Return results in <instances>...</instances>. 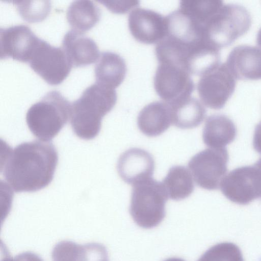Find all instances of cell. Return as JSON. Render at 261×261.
<instances>
[{
    "label": "cell",
    "mask_w": 261,
    "mask_h": 261,
    "mask_svg": "<svg viewBox=\"0 0 261 261\" xmlns=\"http://www.w3.org/2000/svg\"><path fill=\"white\" fill-rule=\"evenodd\" d=\"M1 173L15 192H33L52 181L58 154L50 142L35 140L22 143L5 153Z\"/></svg>",
    "instance_id": "obj_1"
},
{
    "label": "cell",
    "mask_w": 261,
    "mask_h": 261,
    "mask_svg": "<svg viewBox=\"0 0 261 261\" xmlns=\"http://www.w3.org/2000/svg\"><path fill=\"white\" fill-rule=\"evenodd\" d=\"M117 99L115 89L97 83L92 84L71 104L70 123L75 135L91 140L99 133L102 118L115 106Z\"/></svg>",
    "instance_id": "obj_2"
},
{
    "label": "cell",
    "mask_w": 261,
    "mask_h": 261,
    "mask_svg": "<svg viewBox=\"0 0 261 261\" xmlns=\"http://www.w3.org/2000/svg\"><path fill=\"white\" fill-rule=\"evenodd\" d=\"M71 104L58 91L46 93L26 114V122L32 134L40 141L53 139L70 117Z\"/></svg>",
    "instance_id": "obj_3"
},
{
    "label": "cell",
    "mask_w": 261,
    "mask_h": 261,
    "mask_svg": "<svg viewBox=\"0 0 261 261\" xmlns=\"http://www.w3.org/2000/svg\"><path fill=\"white\" fill-rule=\"evenodd\" d=\"M168 198L162 183L152 178L134 185L129 206L134 222L146 229L159 225L165 217Z\"/></svg>",
    "instance_id": "obj_4"
},
{
    "label": "cell",
    "mask_w": 261,
    "mask_h": 261,
    "mask_svg": "<svg viewBox=\"0 0 261 261\" xmlns=\"http://www.w3.org/2000/svg\"><path fill=\"white\" fill-rule=\"evenodd\" d=\"M251 25V15L244 7L224 4L205 26L204 37L220 49L230 45L246 33Z\"/></svg>",
    "instance_id": "obj_5"
},
{
    "label": "cell",
    "mask_w": 261,
    "mask_h": 261,
    "mask_svg": "<svg viewBox=\"0 0 261 261\" xmlns=\"http://www.w3.org/2000/svg\"><path fill=\"white\" fill-rule=\"evenodd\" d=\"M220 187L228 199L237 204H247L261 198V158L253 165L231 171Z\"/></svg>",
    "instance_id": "obj_6"
},
{
    "label": "cell",
    "mask_w": 261,
    "mask_h": 261,
    "mask_svg": "<svg viewBox=\"0 0 261 261\" xmlns=\"http://www.w3.org/2000/svg\"><path fill=\"white\" fill-rule=\"evenodd\" d=\"M228 152L226 148H207L194 155L188 167L196 184L200 188L219 189L227 170Z\"/></svg>",
    "instance_id": "obj_7"
},
{
    "label": "cell",
    "mask_w": 261,
    "mask_h": 261,
    "mask_svg": "<svg viewBox=\"0 0 261 261\" xmlns=\"http://www.w3.org/2000/svg\"><path fill=\"white\" fill-rule=\"evenodd\" d=\"M153 85L159 96L169 105L191 96L195 88L191 74L187 70L168 63H159Z\"/></svg>",
    "instance_id": "obj_8"
},
{
    "label": "cell",
    "mask_w": 261,
    "mask_h": 261,
    "mask_svg": "<svg viewBox=\"0 0 261 261\" xmlns=\"http://www.w3.org/2000/svg\"><path fill=\"white\" fill-rule=\"evenodd\" d=\"M29 63L34 71L51 85L62 83L72 67L62 48L52 46L41 39Z\"/></svg>",
    "instance_id": "obj_9"
},
{
    "label": "cell",
    "mask_w": 261,
    "mask_h": 261,
    "mask_svg": "<svg viewBox=\"0 0 261 261\" xmlns=\"http://www.w3.org/2000/svg\"><path fill=\"white\" fill-rule=\"evenodd\" d=\"M236 79L225 63H221L211 72L201 76L197 92L202 103L207 107L219 110L224 107L233 94Z\"/></svg>",
    "instance_id": "obj_10"
},
{
    "label": "cell",
    "mask_w": 261,
    "mask_h": 261,
    "mask_svg": "<svg viewBox=\"0 0 261 261\" xmlns=\"http://www.w3.org/2000/svg\"><path fill=\"white\" fill-rule=\"evenodd\" d=\"M40 38L30 28L18 24L0 29L1 59L29 63Z\"/></svg>",
    "instance_id": "obj_11"
},
{
    "label": "cell",
    "mask_w": 261,
    "mask_h": 261,
    "mask_svg": "<svg viewBox=\"0 0 261 261\" xmlns=\"http://www.w3.org/2000/svg\"><path fill=\"white\" fill-rule=\"evenodd\" d=\"M128 27L133 37L144 44L158 43L167 35L166 16L150 9L137 7L132 10Z\"/></svg>",
    "instance_id": "obj_12"
},
{
    "label": "cell",
    "mask_w": 261,
    "mask_h": 261,
    "mask_svg": "<svg viewBox=\"0 0 261 261\" xmlns=\"http://www.w3.org/2000/svg\"><path fill=\"white\" fill-rule=\"evenodd\" d=\"M154 167V161L150 153L141 148H132L120 155L117 169L124 181L134 185L151 178Z\"/></svg>",
    "instance_id": "obj_13"
},
{
    "label": "cell",
    "mask_w": 261,
    "mask_h": 261,
    "mask_svg": "<svg viewBox=\"0 0 261 261\" xmlns=\"http://www.w3.org/2000/svg\"><path fill=\"white\" fill-rule=\"evenodd\" d=\"M225 63L236 79H261V49L258 47L238 45L229 53Z\"/></svg>",
    "instance_id": "obj_14"
},
{
    "label": "cell",
    "mask_w": 261,
    "mask_h": 261,
    "mask_svg": "<svg viewBox=\"0 0 261 261\" xmlns=\"http://www.w3.org/2000/svg\"><path fill=\"white\" fill-rule=\"evenodd\" d=\"M62 49L72 67L92 64L98 59L100 53L96 42L83 32L68 31L62 40Z\"/></svg>",
    "instance_id": "obj_15"
},
{
    "label": "cell",
    "mask_w": 261,
    "mask_h": 261,
    "mask_svg": "<svg viewBox=\"0 0 261 261\" xmlns=\"http://www.w3.org/2000/svg\"><path fill=\"white\" fill-rule=\"evenodd\" d=\"M220 64V49L206 40L202 39L189 46L185 68L190 74L202 76Z\"/></svg>",
    "instance_id": "obj_16"
},
{
    "label": "cell",
    "mask_w": 261,
    "mask_h": 261,
    "mask_svg": "<svg viewBox=\"0 0 261 261\" xmlns=\"http://www.w3.org/2000/svg\"><path fill=\"white\" fill-rule=\"evenodd\" d=\"M53 261H109L106 247L99 243L80 245L70 241L58 243L51 253Z\"/></svg>",
    "instance_id": "obj_17"
},
{
    "label": "cell",
    "mask_w": 261,
    "mask_h": 261,
    "mask_svg": "<svg viewBox=\"0 0 261 261\" xmlns=\"http://www.w3.org/2000/svg\"><path fill=\"white\" fill-rule=\"evenodd\" d=\"M172 123L169 105L163 101L152 102L139 112L137 125L139 130L148 137L158 136Z\"/></svg>",
    "instance_id": "obj_18"
},
{
    "label": "cell",
    "mask_w": 261,
    "mask_h": 261,
    "mask_svg": "<svg viewBox=\"0 0 261 261\" xmlns=\"http://www.w3.org/2000/svg\"><path fill=\"white\" fill-rule=\"evenodd\" d=\"M127 71L123 58L117 53L103 51L101 53L95 64V83L114 89L123 81Z\"/></svg>",
    "instance_id": "obj_19"
},
{
    "label": "cell",
    "mask_w": 261,
    "mask_h": 261,
    "mask_svg": "<svg viewBox=\"0 0 261 261\" xmlns=\"http://www.w3.org/2000/svg\"><path fill=\"white\" fill-rule=\"evenodd\" d=\"M236 135V127L229 118L223 114H214L205 121L202 139L207 146L221 148L233 142Z\"/></svg>",
    "instance_id": "obj_20"
},
{
    "label": "cell",
    "mask_w": 261,
    "mask_h": 261,
    "mask_svg": "<svg viewBox=\"0 0 261 261\" xmlns=\"http://www.w3.org/2000/svg\"><path fill=\"white\" fill-rule=\"evenodd\" d=\"M166 17L167 36L186 44L205 39L202 29L181 9L178 8Z\"/></svg>",
    "instance_id": "obj_21"
},
{
    "label": "cell",
    "mask_w": 261,
    "mask_h": 261,
    "mask_svg": "<svg viewBox=\"0 0 261 261\" xmlns=\"http://www.w3.org/2000/svg\"><path fill=\"white\" fill-rule=\"evenodd\" d=\"M169 105V104H168ZM172 124L181 129H190L199 125L206 115V109L196 98L190 96L169 105Z\"/></svg>",
    "instance_id": "obj_22"
},
{
    "label": "cell",
    "mask_w": 261,
    "mask_h": 261,
    "mask_svg": "<svg viewBox=\"0 0 261 261\" xmlns=\"http://www.w3.org/2000/svg\"><path fill=\"white\" fill-rule=\"evenodd\" d=\"M99 8L91 1H74L66 12L68 22L73 30L84 32L90 30L100 20Z\"/></svg>",
    "instance_id": "obj_23"
},
{
    "label": "cell",
    "mask_w": 261,
    "mask_h": 261,
    "mask_svg": "<svg viewBox=\"0 0 261 261\" xmlns=\"http://www.w3.org/2000/svg\"><path fill=\"white\" fill-rule=\"evenodd\" d=\"M162 183L168 198L173 200L187 198L194 189L192 175L183 166L170 168Z\"/></svg>",
    "instance_id": "obj_24"
},
{
    "label": "cell",
    "mask_w": 261,
    "mask_h": 261,
    "mask_svg": "<svg viewBox=\"0 0 261 261\" xmlns=\"http://www.w3.org/2000/svg\"><path fill=\"white\" fill-rule=\"evenodd\" d=\"M224 5L217 0L181 1L179 9L187 13L204 31L206 24Z\"/></svg>",
    "instance_id": "obj_25"
},
{
    "label": "cell",
    "mask_w": 261,
    "mask_h": 261,
    "mask_svg": "<svg viewBox=\"0 0 261 261\" xmlns=\"http://www.w3.org/2000/svg\"><path fill=\"white\" fill-rule=\"evenodd\" d=\"M12 2L21 17L29 22L42 21L51 9L50 2L48 1H15Z\"/></svg>",
    "instance_id": "obj_26"
},
{
    "label": "cell",
    "mask_w": 261,
    "mask_h": 261,
    "mask_svg": "<svg viewBox=\"0 0 261 261\" xmlns=\"http://www.w3.org/2000/svg\"><path fill=\"white\" fill-rule=\"evenodd\" d=\"M113 13L116 14H124L131 9L139 6L140 2L137 1H99Z\"/></svg>",
    "instance_id": "obj_27"
},
{
    "label": "cell",
    "mask_w": 261,
    "mask_h": 261,
    "mask_svg": "<svg viewBox=\"0 0 261 261\" xmlns=\"http://www.w3.org/2000/svg\"><path fill=\"white\" fill-rule=\"evenodd\" d=\"M1 261H43L38 255L31 252L20 253L15 257L6 254Z\"/></svg>",
    "instance_id": "obj_28"
},
{
    "label": "cell",
    "mask_w": 261,
    "mask_h": 261,
    "mask_svg": "<svg viewBox=\"0 0 261 261\" xmlns=\"http://www.w3.org/2000/svg\"><path fill=\"white\" fill-rule=\"evenodd\" d=\"M253 145L255 151L261 154V121L255 126Z\"/></svg>",
    "instance_id": "obj_29"
},
{
    "label": "cell",
    "mask_w": 261,
    "mask_h": 261,
    "mask_svg": "<svg viewBox=\"0 0 261 261\" xmlns=\"http://www.w3.org/2000/svg\"><path fill=\"white\" fill-rule=\"evenodd\" d=\"M256 43L261 49V28L259 30L257 34Z\"/></svg>",
    "instance_id": "obj_30"
},
{
    "label": "cell",
    "mask_w": 261,
    "mask_h": 261,
    "mask_svg": "<svg viewBox=\"0 0 261 261\" xmlns=\"http://www.w3.org/2000/svg\"><path fill=\"white\" fill-rule=\"evenodd\" d=\"M164 261H185L183 259H181L180 258L178 257H171L166 259V260Z\"/></svg>",
    "instance_id": "obj_31"
}]
</instances>
